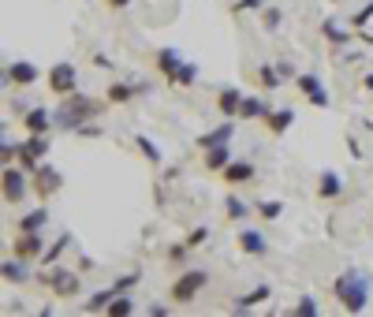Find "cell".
Segmentation results:
<instances>
[{"instance_id":"obj_1","label":"cell","mask_w":373,"mask_h":317,"mask_svg":"<svg viewBox=\"0 0 373 317\" xmlns=\"http://www.w3.org/2000/svg\"><path fill=\"white\" fill-rule=\"evenodd\" d=\"M369 284H373V276L366 269H343L336 276V284H332V292H336L340 306L348 313H362L369 302Z\"/></svg>"},{"instance_id":"obj_2","label":"cell","mask_w":373,"mask_h":317,"mask_svg":"<svg viewBox=\"0 0 373 317\" xmlns=\"http://www.w3.org/2000/svg\"><path fill=\"white\" fill-rule=\"evenodd\" d=\"M105 104H109V101L86 97V94H78V90H75L71 97H64L60 112H57V124H60L64 131H78L86 120H97V116L105 112Z\"/></svg>"},{"instance_id":"obj_3","label":"cell","mask_w":373,"mask_h":317,"mask_svg":"<svg viewBox=\"0 0 373 317\" xmlns=\"http://www.w3.org/2000/svg\"><path fill=\"white\" fill-rule=\"evenodd\" d=\"M37 280H42L57 299H75V295H78V287H83V280H78L71 269H52V265H45V273L37 276Z\"/></svg>"},{"instance_id":"obj_4","label":"cell","mask_w":373,"mask_h":317,"mask_svg":"<svg viewBox=\"0 0 373 317\" xmlns=\"http://www.w3.org/2000/svg\"><path fill=\"white\" fill-rule=\"evenodd\" d=\"M206 284H209V273H206V269H186L179 280L172 284L168 299H172V302H179V306H186V302H194V295L202 292Z\"/></svg>"},{"instance_id":"obj_5","label":"cell","mask_w":373,"mask_h":317,"mask_svg":"<svg viewBox=\"0 0 373 317\" xmlns=\"http://www.w3.org/2000/svg\"><path fill=\"white\" fill-rule=\"evenodd\" d=\"M49 90H52L57 97H71L75 90H78V71H75V64H68V60L52 64V68H49Z\"/></svg>"},{"instance_id":"obj_6","label":"cell","mask_w":373,"mask_h":317,"mask_svg":"<svg viewBox=\"0 0 373 317\" xmlns=\"http://www.w3.org/2000/svg\"><path fill=\"white\" fill-rule=\"evenodd\" d=\"M0 187H4V202L8 205H19L26 198V168L19 165H4V176H0Z\"/></svg>"},{"instance_id":"obj_7","label":"cell","mask_w":373,"mask_h":317,"mask_svg":"<svg viewBox=\"0 0 373 317\" xmlns=\"http://www.w3.org/2000/svg\"><path fill=\"white\" fill-rule=\"evenodd\" d=\"M295 86H299V94L310 101L314 109H328V90H325V83L314 71H299L295 75Z\"/></svg>"},{"instance_id":"obj_8","label":"cell","mask_w":373,"mask_h":317,"mask_svg":"<svg viewBox=\"0 0 373 317\" xmlns=\"http://www.w3.org/2000/svg\"><path fill=\"white\" fill-rule=\"evenodd\" d=\"M30 187H34V194L42 198V202H49V198L64 187V176H60L57 168H49V165L42 161V165L34 168V183H30Z\"/></svg>"},{"instance_id":"obj_9","label":"cell","mask_w":373,"mask_h":317,"mask_svg":"<svg viewBox=\"0 0 373 317\" xmlns=\"http://www.w3.org/2000/svg\"><path fill=\"white\" fill-rule=\"evenodd\" d=\"M45 153H49V135H30L26 142H19V165L26 172H34L37 165H42Z\"/></svg>"},{"instance_id":"obj_10","label":"cell","mask_w":373,"mask_h":317,"mask_svg":"<svg viewBox=\"0 0 373 317\" xmlns=\"http://www.w3.org/2000/svg\"><path fill=\"white\" fill-rule=\"evenodd\" d=\"M4 78H8L11 86H19V90H23V86H34L37 78H42V71H37L30 60H11V64H8V71H4Z\"/></svg>"},{"instance_id":"obj_11","label":"cell","mask_w":373,"mask_h":317,"mask_svg":"<svg viewBox=\"0 0 373 317\" xmlns=\"http://www.w3.org/2000/svg\"><path fill=\"white\" fill-rule=\"evenodd\" d=\"M42 254H45V235H42V232H19V239H16V258L34 261V258H42Z\"/></svg>"},{"instance_id":"obj_12","label":"cell","mask_w":373,"mask_h":317,"mask_svg":"<svg viewBox=\"0 0 373 317\" xmlns=\"http://www.w3.org/2000/svg\"><path fill=\"white\" fill-rule=\"evenodd\" d=\"M232 135H235V120H228V116H224V124H217L213 131H206V135H198V150L224 146V142H232Z\"/></svg>"},{"instance_id":"obj_13","label":"cell","mask_w":373,"mask_h":317,"mask_svg":"<svg viewBox=\"0 0 373 317\" xmlns=\"http://www.w3.org/2000/svg\"><path fill=\"white\" fill-rule=\"evenodd\" d=\"M179 68H183L179 49H161V52H157V71L165 75V83H172V86H176V75H179Z\"/></svg>"},{"instance_id":"obj_14","label":"cell","mask_w":373,"mask_h":317,"mask_svg":"<svg viewBox=\"0 0 373 317\" xmlns=\"http://www.w3.org/2000/svg\"><path fill=\"white\" fill-rule=\"evenodd\" d=\"M239 250H243V254H254V258H265L269 254V239L254 228H243L239 232Z\"/></svg>"},{"instance_id":"obj_15","label":"cell","mask_w":373,"mask_h":317,"mask_svg":"<svg viewBox=\"0 0 373 317\" xmlns=\"http://www.w3.org/2000/svg\"><path fill=\"white\" fill-rule=\"evenodd\" d=\"M52 124H57V112H49V109H30L23 120V127L30 131V135H49Z\"/></svg>"},{"instance_id":"obj_16","label":"cell","mask_w":373,"mask_h":317,"mask_svg":"<svg viewBox=\"0 0 373 317\" xmlns=\"http://www.w3.org/2000/svg\"><path fill=\"white\" fill-rule=\"evenodd\" d=\"M243 97H247V94H243L239 86H224L220 94H217V109L228 116V120H239V104H243Z\"/></svg>"},{"instance_id":"obj_17","label":"cell","mask_w":373,"mask_h":317,"mask_svg":"<svg viewBox=\"0 0 373 317\" xmlns=\"http://www.w3.org/2000/svg\"><path fill=\"white\" fill-rule=\"evenodd\" d=\"M254 176H258V172H254V165H250V161H232L228 168L220 172V179L232 183V187H239V183H254Z\"/></svg>"},{"instance_id":"obj_18","label":"cell","mask_w":373,"mask_h":317,"mask_svg":"<svg viewBox=\"0 0 373 317\" xmlns=\"http://www.w3.org/2000/svg\"><path fill=\"white\" fill-rule=\"evenodd\" d=\"M317 194H321L325 202H336V198L343 194V179H340L332 168H325L321 176H317Z\"/></svg>"},{"instance_id":"obj_19","label":"cell","mask_w":373,"mask_h":317,"mask_svg":"<svg viewBox=\"0 0 373 317\" xmlns=\"http://www.w3.org/2000/svg\"><path fill=\"white\" fill-rule=\"evenodd\" d=\"M269 295H273V287H269V284H258V287H254V292L239 295V299L232 302V310H235V313H247V310H254V306H261V302H265V299H269Z\"/></svg>"},{"instance_id":"obj_20","label":"cell","mask_w":373,"mask_h":317,"mask_svg":"<svg viewBox=\"0 0 373 317\" xmlns=\"http://www.w3.org/2000/svg\"><path fill=\"white\" fill-rule=\"evenodd\" d=\"M49 224V209H45V202H42V209H30V213H23L19 220H16V232H42Z\"/></svg>"},{"instance_id":"obj_21","label":"cell","mask_w":373,"mask_h":317,"mask_svg":"<svg viewBox=\"0 0 373 317\" xmlns=\"http://www.w3.org/2000/svg\"><path fill=\"white\" fill-rule=\"evenodd\" d=\"M202 165H206L209 172H224V168H228V165H232V150H228V142H224V146H213V150H206Z\"/></svg>"},{"instance_id":"obj_22","label":"cell","mask_w":373,"mask_h":317,"mask_svg":"<svg viewBox=\"0 0 373 317\" xmlns=\"http://www.w3.org/2000/svg\"><path fill=\"white\" fill-rule=\"evenodd\" d=\"M291 124H295V109H276V112L265 116V127H269L273 135H284Z\"/></svg>"},{"instance_id":"obj_23","label":"cell","mask_w":373,"mask_h":317,"mask_svg":"<svg viewBox=\"0 0 373 317\" xmlns=\"http://www.w3.org/2000/svg\"><path fill=\"white\" fill-rule=\"evenodd\" d=\"M269 116V104H265L261 97H243V104H239V120H265Z\"/></svg>"},{"instance_id":"obj_24","label":"cell","mask_w":373,"mask_h":317,"mask_svg":"<svg viewBox=\"0 0 373 317\" xmlns=\"http://www.w3.org/2000/svg\"><path fill=\"white\" fill-rule=\"evenodd\" d=\"M135 94H138V86L112 83L109 90H105V101H109V104H127V101H135Z\"/></svg>"},{"instance_id":"obj_25","label":"cell","mask_w":373,"mask_h":317,"mask_svg":"<svg viewBox=\"0 0 373 317\" xmlns=\"http://www.w3.org/2000/svg\"><path fill=\"white\" fill-rule=\"evenodd\" d=\"M116 295H119L116 287H101V292H93V295L86 299V310H90V313H101V310H109V302H112Z\"/></svg>"},{"instance_id":"obj_26","label":"cell","mask_w":373,"mask_h":317,"mask_svg":"<svg viewBox=\"0 0 373 317\" xmlns=\"http://www.w3.org/2000/svg\"><path fill=\"white\" fill-rule=\"evenodd\" d=\"M224 217H228V220H247L250 217V205L243 202V198L228 194V198H224Z\"/></svg>"},{"instance_id":"obj_27","label":"cell","mask_w":373,"mask_h":317,"mask_svg":"<svg viewBox=\"0 0 373 317\" xmlns=\"http://www.w3.org/2000/svg\"><path fill=\"white\" fill-rule=\"evenodd\" d=\"M135 146H138V153H142L150 165H161V161H165L161 150H157V142H153L150 135H135Z\"/></svg>"},{"instance_id":"obj_28","label":"cell","mask_w":373,"mask_h":317,"mask_svg":"<svg viewBox=\"0 0 373 317\" xmlns=\"http://www.w3.org/2000/svg\"><path fill=\"white\" fill-rule=\"evenodd\" d=\"M0 276H4V280H8V284H23V280H26V276H30V273H26V269H23V258H16V261H11V258H8V261H4V265H0Z\"/></svg>"},{"instance_id":"obj_29","label":"cell","mask_w":373,"mask_h":317,"mask_svg":"<svg viewBox=\"0 0 373 317\" xmlns=\"http://www.w3.org/2000/svg\"><path fill=\"white\" fill-rule=\"evenodd\" d=\"M135 310H138V306H135V299H131V295H116L105 313H109V317H131Z\"/></svg>"},{"instance_id":"obj_30","label":"cell","mask_w":373,"mask_h":317,"mask_svg":"<svg viewBox=\"0 0 373 317\" xmlns=\"http://www.w3.org/2000/svg\"><path fill=\"white\" fill-rule=\"evenodd\" d=\"M321 34L328 37L332 45H348V42H351V30H340L336 19H325V23H321Z\"/></svg>"},{"instance_id":"obj_31","label":"cell","mask_w":373,"mask_h":317,"mask_svg":"<svg viewBox=\"0 0 373 317\" xmlns=\"http://www.w3.org/2000/svg\"><path fill=\"white\" fill-rule=\"evenodd\" d=\"M68 246H71V235L64 232L60 239H52V246H49L45 254H42V265H57V258H60V254H64V250H68Z\"/></svg>"},{"instance_id":"obj_32","label":"cell","mask_w":373,"mask_h":317,"mask_svg":"<svg viewBox=\"0 0 373 317\" xmlns=\"http://www.w3.org/2000/svg\"><path fill=\"white\" fill-rule=\"evenodd\" d=\"M280 23H284V11L273 8V4H265V8H261V30L276 34V30H280Z\"/></svg>"},{"instance_id":"obj_33","label":"cell","mask_w":373,"mask_h":317,"mask_svg":"<svg viewBox=\"0 0 373 317\" xmlns=\"http://www.w3.org/2000/svg\"><path fill=\"white\" fill-rule=\"evenodd\" d=\"M258 78H261L265 90H280V78H284V75H280L276 64H261V68H258Z\"/></svg>"},{"instance_id":"obj_34","label":"cell","mask_w":373,"mask_h":317,"mask_svg":"<svg viewBox=\"0 0 373 317\" xmlns=\"http://www.w3.org/2000/svg\"><path fill=\"white\" fill-rule=\"evenodd\" d=\"M138 280H142V269H135V273H124V276H116V280H112V287H116L119 295H127V292H135V287H138Z\"/></svg>"},{"instance_id":"obj_35","label":"cell","mask_w":373,"mask_h":317,"mask_svg":"<svg viewBox=\"0 0 373 317\" xmlns=\"http://www.w3.org/2000/svg\"><path fill=\"white\" fill-rule=\"evenodd\" d=\"M198 83V64L194 60H183V68L176 75V86H194Z\"/></svg>"},{"instance_id":"obj_36","label":"cell","mask_w":373,"mask_h":317,"mask_svg":"<svg viewBox=\"0 0 373 317\" xmlns=\"http://www.w3.org/2000/svg\"><path fill=\"white\" fill-rule=\"evenodd\" d=\"M317 313H321V306H317L314 295H302V299L295 302V317H317Z\"/></svg>"},{"instance_id":"obj_37","label":"cell","mask_w":373,"mask_h":317,"mask_svg":"<svg viewBox=\"0 0 373 317\" xmlns=\"http://www.w3.org/2000/svg\"><path fill=\"white\" fill-rule=\"evenodd\" d=\"M280 213H284V202H276V198H269V202L258 205V217L261 220H280Z\"/></svg>"},{"instance_id":"obj_38","label":"cell","mask_w":373,"mask_h":317,"mask_svg":"<svg viewBox=\"0 0 373 317\" xmlns=\"http://www.w3.org/2000/svg\"><path fill=\"white\" fill-rule=\"evenodd\" d=\"M369 19H373V0H366V4L355 11V16H351V26H355V30H362V26H366Z\"/></svg>"},{"instance_id":"obj_39","label":"cell","mask_w":373,"mask_h":317,"mask_svg":"<svg viewBox=\"0 0 373 317\" xmlns=\"http://www.w3.org/2000/svg\"><path fill=\"white\" fill-rule=\"evenodd\" d=\"M206 239H209V228H206V224H202V228L186 232V239H183V243H186V246H191V250H194V246H202Z\"/></svg>"},{"instance_id":"obj_40","label":"cell","mask_w":373,"mask_h":317,"mask_svg":"<svg viewBox=\"0 0 373 317\" xmlns=\"http://www.w3.org/2000/svg\"><path fill=\"white\" fill-rule=\"evenodd\" d=\"M75 135H78V138H101L105 127H101V124H83V127L75 131Z\"/></svg>"},{"instance_id":"obj_41","label":"cell","mask_w":373,"mask_h":317,"mask_svg":"<svg viewBox=\"0 0 373 317\" xmlns=\"http://www.w3.org/2000/svg\"><path fill=\"white\" fill-rule=\"evenodd\" d=\"M0 161H4V165L19 161V142H16V146H11V142H4V146H0Z\"/></svg>"},{"instance_id":"obj_42","label":"cell","mask_w":373,"mask_h":317,"mask_svg":"<svg viewBox=\"0 0 373 317\" xmlns=\"http://www.w3.org/2000/svg\"><path fill=\"white\" fill-rule=\"evenodd\" d=\"M265 0H235V11H261Z\"/></svg>"},{"instance_id":"obj_43","label":"cell","mask_w":373,"mask_h":317,"mask_svg":"<svg viewBox=\"0 0 373 317\" xmlns=\"http://www.w3.org/2000/svg\"><path fill=\"white\" fill-rule=\"evenodd\" d=\"M186 243H176V246H168V261H183V254H186Z\"/></svg>"},{"instance_id":"obj_44","label":"cell","mask_w":373,"mask_h":317,"mask_svg":"<svg viewBox=\"0 0 373 317\" xmlns=\"http://www.w3.org/2000/svg\"><path fill=\"white\" fill-rule=\"evenodd\" d=\"M276 68H280V75H284V78H295V75H299L291 60H276Z\"/></svg>"},{"instance_id":"obj_45","label":"cell","mask_w":373,"mask_h":317,"mask_svg":"<svg viewBox=\"0 0 373 317\" xmlns=\"http://www.w3.org/2000/svg\"><path fill=\"white\" fill-rule=\"evenodd\" d=\"M90 60H93V68H105V71H112V60H109V56H105V52H93V56H90Z\"/></svg>"},{"instance_id":"obj_46","label":"cell","mask_w":373,"mask_h":317,"mask_svg":"<svg viewBox=\"0 0 373 317\" xmlns=\"http://www.w3.org/2000/svg\"><path fill=\"white\" fill-rule=\"evenodd\" d=\"M348 150H351V157H362V146H358V138H348Z\"/></svg>"},{"instance_id":"obj_47","label":"cell","mask_w":373,"mask_h":317,"mask_svg":"<svg viewBox=\"0 0 373 317\" xmlns=\"http://www.w3.org/2000/svg\"><path fill=\"white\" fill-rule=\"evenodd\" d=\"M150 313H153V317H168V306H161V302H157V306H150Z\"/></svg>"},{"instance_id":"obj_48","label":"cell","mask_w":373,"mask_h":317,"mask_svg":"<svg viewBox=\"0 0 373 317\" xmlns=\"http://www.w3.org/2000/svg\"><path fill=\"white\" fill-rule=\"evenodd\" d=\"M362 90H369V94H373V71H369V75L362 78Z\"/></svg>"},{"instance_id":"obj_49","label":"cell","mask_w":373,"mask_h":317,"mask_svg":"<svg viewBox=\"0 0 373 317\" xmlns=\"http://www.w3.org/2000/svg\"><path fill=\"white\" fill-rule=\"evenodd\" d=\"M127 4H131V0H109V8H116V11H119V8H127Z\"/></svg>"},{"instance_id":"obj_50","label":"cell","mask_w":373,"mask_h":317,"mask_svg":"<svg viewBox=\"0 0 373 317\" xmlns=\"http://www.w3.org/2000/svg\"><path fill=\"white\" fill-rule=\"evenodd\" d=\"M358 37H362V42H366V45L373 49V34H366V30H358Z\"/></svg>"}]
</instances>
